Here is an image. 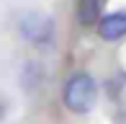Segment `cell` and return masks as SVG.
I'll use <instances>...</instances> for the list:
<instances>
[{
    "label": "cell",
    "mask_w": 126,
    "mask_h": 124,
    "mask_svg": "<svg viewBox=\"0 0 126 124\" xmlns=\"http://www.w3.org/2000/svg\"><path fill=\"white\" fill-rule=\"evenodd\" d=\"M98 101V83L90 72H75L62 88V103L72 114H90Z\"/></svg>",
    "instance_id": "6da1fadb"
},
{
    "label": "cell",
    "mask_w": 126,
    "mask_h": 124,
    "mask_svg": "<svg viewBox=\"0 0 126 124\" xmlns=\"http://www.w3.org/2000/svg\"><path fill=\"white\" fill-rule=\"evenodd\" d=\"M18 29L26 41L44 47V44H51L54 39V18L44 10H23L18 16Z\"/></svg>",
    "instance_id": "7a4b0ae2"
},
{
    "label": "cell",
    "mask_w": 126,
    "mask_h": 124,
    "mask_svg": "<svg viewBox=\"0 0 126 124\" xmlns=\"http://www.w3.org/2000/svg\"><path fill=\"white\" fill-rule=\"evenodd\" d=\"M95 26H98V36L103 41H118L126 36V10H113V13L100 16Z\"/></svg>",
    "instance_id": "3957f363"
},
{
    "label": "cell",
    "mask_w": 126,
    "mask_h": 124,
    "mask_svg": "<svg viewBox=\"0 0 126 124\" xmlns=\"http://www.w3.org/2000/svg\"><path fill=\"white\" fill-rule=\"evenodd\" d=\"M103 0H77V21L82 26H93L100 21Z\"/></svg>",
    "instance_id": "277c9868"
},
{
    "label": "cell",
    "mask_w": 126,
    "mask_h": 124,
    "mask_svg": "<svg viewBox=\"0 0 126 124\" xmlns=\"http://www.w3.org/2000/svg\"><path fill=\"white\" fill-rule=\"evenodd\" d=\"M3 116H5V103L0 101V119H3Z\"/></svg>",
    "instance_id": "5b68a950"
}]
</instances>
